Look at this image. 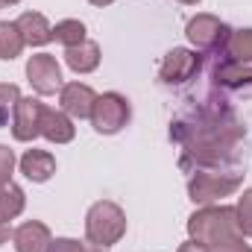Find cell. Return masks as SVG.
<instances>
[{
    "label": "cell",
    "instance_id": "6da1fadb",
    "mask_svg": "<svg viewBox=\"0 0 252 252\" xmlns=\"http://www.w3.org/2000/svg\"><path fill=\"white\" fill-rule=\"evenodd\" d=\"M170 135L185 147V158H193L199 167L220 164L232 156V147L247 135V129L238 124L229 112H202L196 121L173 124Z\"/></svg>",
    "mask_w": 252,
    "mask_h": 252
},
{
    "label": "cell",
    "instance_id": "7a4b0ae2",
    "mask_svg": "<svg viewBox=\"0 0 252 252\" xmlns=\"http://www.w3.org/2000/svg\"><path fill=\"white\" fill-rule=\"evenodd\" d=\"M188 235H190V241L214 250L223 241L241 235L238 214H235L232 205H202L199 211H193L188 217Z\"/></svg>",
    "mask_w": 252,
    "mask_h": 252
},
{
    "label": "cell",
    "instance_id": "3957f363",
    "mask_svg": "<svg viewBox=\"0 0 252 252\" xmlns=\"http://www.w3.org/2000/svg\"><path fill=\"white\" fill-rule=\"evenodd\" d=\"M85 235H88V244H94V247H106V250L115 247L126 235L124 208L112 199L94 202L85 214Z\"/></svg>",
    "mask_w": 252,
    "mask_h": 252
},
{
    "label": "cell",
    "instance_id": "277c9868",
    "mask_svg": "<svg viewBox=\"0 0 252 252\" xmlns=\"http://www.w3.org/2000/svg\"><path fill=\"white\" fill-rule=\"evenodd\" d=\"M241 176L238 173H220V170H196L188 182V196L196 205H211L223 196H232L241 188Z\"/></svg>",
    "mask_w": 252,
    "mask_h": 252
},
{
    "label": "cell",
    "instance_id": "5b68a950",
    "mask_svg": "<svg viewBox=\"0 0 252 252\" xmlns=\"http://www.w3.org/2000/svg\"><path fill=\"white\" fill-rule=\"evenodd\" d=\"M129 115H132L129 100L118 91H109V94L97 97V103L91 109V124L100 135H115L129 124Z\"/></svg>",
    "mask_w": 252,
    "mask_h": 252
},
{
    "label": "cell",
    "instance_id": "8992f818",
    "mask_svg": "<svg viewBox=\"0 0 252 252\" xmlns=\"http://www.w3.org/2000/svg\"><path fill=\"white\" fill-rule=\"evenodd\" d=\"M185 35H188V41L196 50H220V47H226L232 30H229L217 15H205V12H202V15H196V18L188 21Z\"/></svg>",
    "mask_w": 252,
    "mask_h": 252
},
{
    "label": "cell",
    "instance_id": "52a82bcc",
    "mask_svg": "<svg viewBox=\"0 0 252 252\" xmlns=\"http://www.w3.org/2000/svg\"><path fill=\"white\" fill-rule=\"evenodd\" d=\"M202 67V56L199 50H188V47H173L164 59H161V67H158V76L161 82L167 85H182L193 79Z\"/></svg>",
    "mask_w": 252,
    "mask_h": 252
},
{
    "label": "cell",
    "instance_id": "ba28073f",
    "mask_svg": "<svg viewBox=\"0 0 252 252\" xmlns=\"http://www.w3.org/2000/svg\"><path fill=\"white\" fill-rule=\"evenodd\" d=\"M27 79L35 88V94H41V97H50V94L62 91V67H59V62L50 53L30 56V62H27Z\"/></svg>",
    "mask_w": 252,
    "mask_h": 252
},
{
    "label": "cell",
    "instance_id": "9c48e42d",
    "mask_svg": "<svg viewBox=\"0 0 252 252\" xmlns=\"http://www.w3.org/2000/svg\"><path fill=\"white\" fill-rule=\"evenodd\" d=\"M41 112L44 103L35 97H21L12 106V135L15 141H32L41 135Z\"/></svg>",
    "mask_w": 252,
    "mask_h": 252
},
{
    "label": "cell",
    "instance_id": "30bf717a",
    "mask_svg": "<svg viewBox=\"0 0 252 252\" xmlns=\"http://www.w3.org/2000/svg\"><path fill=\"white\" fill-rule=\"evenodd\" d=\"M59 103H62L64 115L82 121V118H91V109L97 103V94L85 82H67V85H62V91H59Z\"/></svg>",
    "mask_w": 252,
    "mask_h": 252
},
{
    "label": "cell",
    "instance_id": "8fae6325",
    "mask_svg": "<svg viewBox=\"0 0 252 252\" xmlns=\"http://www.w3.org/2000/svg\"><path fill=\"white\" fill-rule=\"evenodd\" d=\"M12 241H15L18 252H47L53 238H50V229L41 220H27L12 232Z\"/></svg>",
    "mask_w": 252,
    "mask_h": 252
},
{
    "label": "cell",
    "instance_id": "7c38bea8",
    "mask_svg": "<svg viewBox=\"0 0 252 252\" xmlns=\"http://www.w3.org/2000/svg\"><path fill=\"white\" fill-rule=\"evenodd\" d=\"M41 135L50 144H67V141H73L76 126L70 121V115H64L62 109L44 106V112H41Z\"/></svg>",
    "mask_w": 252,
    "mask_h": 252
},
{
    "label": "cell",
    "instance_id": "4fadbf2b",
    "mask_svg": "<svg viewBox=\"0 0 252 252\" xmlns=\"http://www.w3.org/2000/svg\"><path fill=\"white\" fill-rule=\"evenodd\" d=\"M21 173L30 182H47L56 173V158L47 150H27L21 156Z\"/></svg>",
    "mask_w": 252,
    "mask_h": 252
},
{
    "label": "cell",
    "instance_id": "5bb4252c",
    "mask_svg": "<svg viewBox=\"0 0 252 252\" xmlns=\"http://www.w3.org/2000/svg\"><path fill=\"white\" fill-rule=\"evenodd\" d=\"M15 24H18L21 35H24V41L30 47H41V44L53 41V27L47 24V18L41 12H24Z\"/></svg>",
    "mask_w": 252,
    "mask_h": 252
},
{
    "label": "cell",
    "instance_id": "9a60e30c",
    "mask_svg": "<svg viewBox=\"0 0 252 252\" xmlns=\"http://www.w3.org/2000/svg\"><path fill=\"white\" fill-rule=\"evenodd\" d=\"M214 82L223 88H244L252 82V62H238V59H223L214 67Z\"/></svg>",
    "mask_w": 252,
    "mask_h": 252
},
{
    "label": "cell",
    "instance_id": "2e32d148",
    "mask_svg": "<svg viewBox=\"0 0 252 252\" xmlns=\"http://www.w3.org/2000/svg\"><path fill=\"white\" fill-rule=\"evenodd\" d=\"M64 62H67V67H70L73 73H91V70H97V64H100V44L85 38L82 44L64 50Z\"/></svg>",
    "mask_w": 252,
    "mask_h": 252
},
{
    "label": "cell",
    "instance_id": "e0dca14e",
    "mask_svg": "<svg viewBox=\"0 0 252 252\" xmlns=\"http://www.w3.org/2000/svg\"><path fill=\"white\" fill-rule=\"evenodd\" d=\"M24 47H27V41H24L18 24L15 21H0V59L3 62H12V59L21 56Z\"/></svg>",
    "mask_w": 252,
    "mask_h": 252
},
{
    "label": "cell",
    "instance_id": "ac0fdd59",
    "mask_svg": "<svg viewBox=\"0 0 252 252\" xmlns=\"http://www.w3.org/2000/svg\"><path fill=\"white\" fill-rule=\"evenodd\" d=\"M24 205H27V196H24V190L18 188L15 182L0 188V217L3 220H15L24 211Z\"/></svg>",
    "mask_w": 252,
    "mask_h": 252
},
{
    "label": "cell",
    "instance_id": "d6986e66",
    "mask_svg": "<svg viewBox=\"0 0 252 252\" xmlns=\"http://www.w3.org/2000/svg\"><path fill=\"white\" fill-rule=\"evenodd\" d=\"M53 38H56L59 44H64V50H67V47H76V44L85 41V24L76 21V18L59 21V24L53 27Z\"/></svg>",
    "mask_w": 252,
    "mask_h": 252
},
{
    "label": "cell",
    "instance_id": "ffe728a7",
    "mask_svg": "<svg viewBox=\"0 0 252 252\" xmlns=\"http://www.w3.org/2000/svg\"><path fill=\"white\" fill-rule=\"evenodd\" d=\"M223 50H226V59L252 62V30H238V32H232Z\"/></svg>",
    "mask_w": 252,
    "mask_h": 252
},
{
    "label": "cell",
    "instance_id": "44dd1931",
    "mask_svg": "<svg viewBox=\"0 0 252 252\" xmlns=\"http://www.w3.org/2000/svg\"><path fill=\"white\" fill-rule=\"evenodd\" d=\"M235 214H238V229L244 238H252V188H247L241 193L238 205H235Z\"/></svg>",
    "mask_w": 252,
    "mask_h": 252
},
{
    "label": "cell",
    "instance_id": "7402d4cb",
    "mask_svg": "<svg viewBox=\"0 0 252 252\" xmlns=\"http://www.w3.org/2000/svg\"><path fill=\"white\" fill-rule=\"evenodd\" d=\"M12 170H15V153L6 144H0V188L12 182Z\"/></svg>",
    "mask_w": 252,
    "mask_h": 252
},
{
    "label": "cell",
    "instance_id": "603a6c76",
    "mask_svg": "<svg viewBox=\"0 0 252 252\" xmlns=\"http://www.w3.org/2000/svg\"><path fill=\"white\" fill-rule=\"evenodd\" d=\"M47 252H85V244H79L73 238H56V241H50Z\"/></svg>",
    "mask_w": 252,
    "mask_h": 252
},
{
    "label": "cell",
    "instance_id": "cb8c5ba5",
    "mask_svg": "<svg viewBox=\"0 0 252 252\" xmlns=\"http://www.w3.org/2000/svg\"><path fill=\"white\" fill-rule=\"evenodd\" d=\"M211 252H252V247L244 241V235H235V238H229V241H223L220 247H214Z\"/></svg>",
    "mask_w": 252,
    "mask_h": 252
},
{
    "label": "cell",
    "instance_id": "d4e9b609",
    "mask_svg": "<svg viewBox=\"0 0 252 252\" xmlns=\"http://www.w3.org/2000/svg\"><path fill=\"white\" fill-rule=\"evenodd\" d=\"M18 100H21L18 85H12V82H0V106H15Z\"/></svg>",
    "mask_w": 252,
    "mask_h": 252
},
{
    "label": "cell",
    "instance_id": "484cf974",
    "mask_svg": "<svg viewBox=\"0 0 252 252\" xmlns=\"http://www.w3.org/2000/svg\"><path fill=\"white\" fill-rule=\"evenodd\" d=\"M179 252H211L208 247H202V244H196V241H188V244H182Z\"/></svg>",
    "mask_w": 252,
    "mask_h": 252
},
{
    "label": "cell",
    "instance_id": "4316f807",
    "mask_svg": "<svg viewBox=\"0 0 252 252\" xmlns=\"http://www.w3.org/2000/svg\"><path fill=\"white\" fill-rule=\"evenodd\" d=\"M9 235H12V232H9V220H3V217H0V247L9 241Z\"/></svg>",
    "mask_w": 252,
    "mask_h": 252
},
{
    "label": "cell",
    "instance_id": "83f0119b",
    "mask_svg": "<svg viewBox=\"0 0 252 252\" xmlns=\"http://www.w3.org/2000/svg\"><path fill=\"white\" fill-rule=\"evenodd\" d=\"M85 252H109V250H106V247H94V244H91V247H85Z\"/></svg>",
    "mask_w": 252,
    "mask_h": 252
},
{
    "label": "cell",
    "instance_id": "f1b7e54d",
    "mask_svg": "<svg viewBox=\"0 0 252 252\" xmlns=\"http://www.w3.org/2000/svg\"><path fill=\"white\" fill-rule=\"evenodd\" d=\"M88 3H94V6H109V3H115V0H88Z\"/></svg>",
    "mask_w": 252,
    "mask_h": 252
},
{
    "label": "cell",
    "instance_id": "f546056e",
    "mask_svg": "<svg viewBox=\"0 0 252 252\" xmlns=\"http://www.w3.org/2000/svg\"><path fill=\"white\" fill-rule=\"evenodd\" d=\"M179 3H188V6H193V3H199V0H179Z\"/></svg>",
    "mask_w": 252,
    "mask_h": 252
},
{
    "label": "cell",
    "instance_id": "4dcf8cb0",
    "mask_svg": "<svg viewBox=\"0 0 252 252\" xmlns=\"http://www.w3.org/2000/svg\"><path fill=\"white\" fill-rule=\"evenodd\" d=\"M0 3H9V6H12V3H21V0H0Z\"/></svg>",
    "mask_w": 252,
    "mask_h": 252
}]
</instances>
